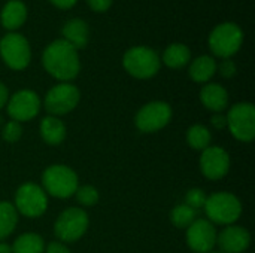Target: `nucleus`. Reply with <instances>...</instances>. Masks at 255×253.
I'll return each instance as SVG.
<instances>
[{"label": "nucleus", "instance_id": "obj_1", "mask_svg": "<svg viewBox=\"0 0 255 253\" xmlns=\"http://www.w3.org/2000/svg\"><path fill=\"white\" fill-rule=\"evenodd\" d=\"M42 64L45 70L60 82H70L81 72L78 51L63 39H57L45 48Z\"/></svg>", "mask_w": 255, "mask_h": 253}, {"label": "nucleus", "instance_id": "obj_2", "mask_svg": "<svg viewBox=\"0 0 255 253\" xmlns=\"http://www.w3.org/2000/svg\"><path fill=\"white\" fill-rule=\"evenodd\" d=\"M208 221L212 224L220 225H233L242 215V204L241 200L227 191L214 192L206 198L203 206Z\"/></svg>", "mask_w": 255, "mask_h": 253}, {"label": "nucleus", "instance_id": "obj_3", "mask_svg": "<svg viewBox=\"0 0 255 253\" xmlns=\"http://www.w3.org/2000/svg\"><path fill=\"white\" fill-rule=\"evenodd\" d=\"M79 186L78 174L64 164H52L42 174V188L46 195L55 198H69L75 195Z\"/></svg>", "mask_w": 255, "mask_h": 253}, {"label": "nucleus", "instance_id": "obj_4", "mask_svg": "<svg viewBox=\"0 0 255 253\" xmlns=\"http://www.w3.org/2000/svg\"><path fill=\"white\" fill-rule=\"evenodd\" d=\"M123 67L136 79H151L158 73L161 60L149 46H133L123 57Z\"/></svg>", "mask_w": 255, "mask_h": 253}, {"label": "nucleus", "instance_id": "obj_5", "mask_svg": "<svg viewBox=\"0 0 255 253\" xmlns=\"http://www.w3.org/2000/svg\"><path fill=\"white\" fill-rule=\"evenodd\" d=\"M208 43L214 55L232 58L244 43V31L235 22H221L211 31Z\"/></svg>", "mask_w": 255, "mask_h": 253}, {"label": "nucleus", "instance_id": "obj_6", "mask_svg": "<svg viewBox=\"0 0 255 253\" xmlns=\"http://www.w3.org/2000/svg\"><path fill=\"white\" fill-rule=\"evenodd\" d=\"M90 225L88 215L84 209L79 207H69L63 210L55 224H54V234L61 243H75L84 237Z\"/></svg>", "mask_w": 255, "mask_h": 253}, {"label": "nucleus", "instance_id": "obj_7", "mask_svg": "<svg viewBox=\"0 0 255 253\" xmlns=\"http://www.w3.org/2000/svg\"><path fill=\"white\" fill-rule=\"evenodd\" d=\"M13 206L18 215L36 219L45 215L48 209V195L40 185L27 182L16 189Z\"/></svg>", "mask_w": 255, "mask_h": 253}, {"label": "nucleus", "instance_id": "obj_8", "mask_svg": "<svg viewBox=\"0 0 255 253\" xmlns=\"http://www.w3.org/2000/svg\"><path fill=\"white\" fill-rule=\"evenodd\" d=\"M0 57L12 70H24L31 60V48L28 40L15 31L4 34L0 39Z\"/></svg>", "mask_w": 255, "mask_h": 253}, {"label": "nucleus", "instance_id": "obj_9", "mask_svg": "<svg viewBox=\"0 0 255 253\" xmlns=\"http://www.w3.org/2000/svg\"><path fill=\"white\" fill-rule=\"evenodd\" d=\"M227 128L232 136L244 143L253 142L255 137V107L253 103H236L226 115Z\"/></svg>", "mask_w": 255, "mask_h": 253}, {"label": "nucleus", "instance_id": "obj_10", "mask_svg": "<svg viewBox=\"0 0 255 253\" xmlns=\"http://www.w3.org/2000/svg\"><path fill=\"white\" fill-rule=\"evenodd\" d=\"M81 100L79 89L70 82H60L54 85L43 98V107L51 116H61L76 109Z\"/></svg>", "mask_w": 255, "mask_h": 253}, {"label": "nucleus", "instance_id": "obj_11", "mask_svg": "<svg viewBox=\"0 0 255 253\" xmlns=\"http://www.w3.org/2000/svg\"><path fill=\"white\" fill-rule=\"evenodd\" d=\"M172 119V107L166 101H151L143 104L134 116V124L142 133L163 130Z\"/></svg>", "mask_w": 255, "mask_h": 253}, {"label": "nucleus", "instance_id": "obj_12", "mask_svg": "<svg viewBox=\"0 0 255 253\" xmlns=\"http://www.w3.org/2000/svg\"><path fill=\"white\" fill-rule=\"evenodd\" d=\"M6 109L12 121L19 124L27 122L37 116L40 110V98L31 89H19L9 97Z\"/></svg>", "mask_w": 255, "mask_h": 253}, {"label": "nucleus", "instance_id": "obj_13", "mask_svg": "<svg viewBox=\"0 0 255 253\" xmlns=\"http://www.w3.org/2000/svg\"><path fill=\"white\" fill-rule=\"evenodd\" d=\"M217 228L208 219H196L187 228V245L194 253H209L217 246Z\"/></svg>", "mask_w": 255, "mask_h": 253}, {"label": "nucleus", "instance_id": "obj_14", "mask_svg": "<svg viewBox=\"0 0 255 253\" xmlns=\"http://www.w3.org/2000/svg\"><path fill=\"white\" fill-rule=\"evenodd\" d=\"M200 170L203 176L209 180L223 179L230 170V155L226 149L220 146H209L202 151L200 155Z\"/></svg>", "mask_w": 255, "mask_h": 253}, {"label": "nucleus", "instance_id": "obj_15", "mask_svg": "<svg viewBox=\"0 0 255 253\" xmlns=\"http://www.w3.org/2000/svg\"><path fill=\"white\" fill-rule=\"evenodd\" d=\"M217 245L223 253H244L251 245V234L239 225H227L217 236Z\"/></svg>", "mask_w": 255, "mask_h": 253}, {"label": "nucleus", "instance_id": "obj_16", "mask_svg": "<svg viewBox=\"0 0 255 253\" xmlns=\"http://www.w3.org/2000/svg\"><path fill=\"white\" fill-rule=\"evenodd\" d=\"M200 101L208 110L221 113L229 107V92L220 84H206L200 91Z\"/></svg>", "mask_w": 255, "mask_h": 253}, {"label": "nucleus", "instance_id": "obj_17", "mask_svg": "<svg viewBox=\"0 0 255 253\" xmlns=\"http://www.w3.org/2000/svg\"><path fill=\"white\" fill-rule=\"evenodd\" d=\"M63 40L70 43L76 51L87 46L90 39V27L82 18L69 19L61 28Z\"/></svg>", "mask_w": 255, "mask_h": 253}, {"label": "nucleus", "instance_id": "obj_18", "mask_svg": "<svg viewBox=\"0 0 255 253\" xmlns=\"http://www.w3.org/2000/svg\"><path fill=\"white\" fill-rule=\"evenodd\" d=\"M27 19V6L21 0H9L1 12H0V22L1 25L9 30H18Z\"/></svg>", "mask_w": 255, "mask_h": 253}, {"label": "nucleus", "instance_id": "obj_19", "mask_svg": "<svg viewBox=\"0 0 255 253\" xmlns=\"http://www.w3.org/2000/svg\"><path fill=\"white\" fill-rule=\"evenodd\" d=\"M218 64L215 61L214 57L211 55H200L196 60L191 61L188 73L190 78L197 82V84H209V81L214 78V75L217 73Z\"/></svg>", "mask_w": 255, "mask_h": 253}, {"label": "nucleus", "instance_id": "obj_20", "mask_svg": "<svg viewBox=\"0 0 255 253\" xmlns=\"http://www.w3.org/2000/svg\"><path fill=\"white\" fill-rule=\"evenodd\" d=\"M39 131L43 142L51 146H57L66 139V125L57 116H51V115L45 116L40 121Z\"/></svg>", "mask_w": 255, "mask_h": 253}, {"label": "nucleus", "instance_id": "obj_21", "mask_svg": "<svg viewBox=\"0 0 255 253\" xmlns=\"http://www.w3.org/2000/svg\"><path fill=\"white\" fill-rule=\"evenodd\" d=\"M163 63L169 67V69H182L185 67L190 60H191V51L187 45L184 43H172L169 45L161 57Z\"/></svg>", "mask_w": 255, "mask_h": 253}, {"label": "nucleus", "instance_id": "obj_22", "mask_svg": "<svg viewBox=\"0 0 255 253\" xmlns=\"http://www.w3.org/2000/svg\"><path fill=\"white\" fill-rule=\"evenodd\" d=\"M45 243L39 234L25 233L21 234L12 245V253H43Z\"/></svg>", "mask_w": 255, "mask_h": 253}, {"label": "nucleus", "instance_id": "obj_23", "mask_svg": "<svg viewBox=\"0 0 255 253\" xmlns=\"http://www.w3.org/2000/svg\"><path fill=\"white\" fill-rule=\"evenodd\" d=\"M18 224V212L9 201H0V240L7 239Z\"/></svg>", "mask_w": 255, "mask_h": 253}, {"label": "nucleus", "instance_id": "obj_24", "mask_svg": "<svg viewBox=\"0 0 255 253\" xmlns=\"http://www.w3.org/2000/svg\"><path fill=\"white\" fill-rule=\"evenodd\" d=\"M212 142V134L208 130V127L202 124H194L188 128L187 131V143L190 145L191 149L194 151H205L206 148L211 146Z\"/></svg>", "mask_w": 255, "mask_h": 253}, {"label": "nucleus", "instance_id": "obj_25", "mask_svg": "<svg viewBox=\"0 0 255 253\" xmlns=\"http://www.w3.org/2000/svg\"><path fill=\"white\" fill-rule=\"evenodd\" d=\"M196 219H197V210L191 209L187 204H179L173 207V210L170 212V221L179 230L184 228L187 230Z\"/></svg>", "mask_w": 255, "mask_h": 253}, {"label": "nucleus", "instance_id": "obj_26", "mask_svg": "<svg viewBox=\"0 0 255 253\" xmlns=\"http://www.w3.org/2000/svg\"><path fill=\"white\" fill-rule=\"evenodd\" d=\"M75 197L78 200V203L84 207H93L97 204L100 195H99V191L91 186V185H82V186H78L76 192H75Z\"/></svg>", "mask_w": 255, "mask_h": 253}, {"label": "nucleus", "instance_id": "obj_27", "mask_svg": "<svg viewBox=\"0 0 255 253\" xmlns=\"http://www.w3.org/2000/svg\"><path fill=\"white\" fill-rule=\"evenodd\" d=\"M22 136V127L16 121H9L3 125L1 130V139L7 143H16Z\"/></svg>", "mask_w": 255, "mask_h": 253}, {"label": "nucleus", "instance_id": "obj_28", "mask_svg": "<svg viewBox=\"0 0 255 253\" xmlns=\"http://www.w3.org/2000/svg\"><path fill=\"white\" fill-rule=\"evenodd\" d=\"M206 198H208V195L205 194L203 189H200V188H193V189H190V191L187 192V195H185V204L190 206V207L194 209V210H199V209H203V206H205V203H206Z\"/></svg>", "mask_w": 255, "mask_h": 253}, {"label": "nucleus", "instance_id": "obj_29", "mask_svg": "<svg viewBox=\"0 0 255 253\" xmlns=\"http://www.w3.org/2000/svg\"><path fill=\"white\" fill-rule=\"evenodd\" d=\"M217 69H220V73H221L224 78H233V76L236 75V72H238L236 63H235L232 58L223 60L221 64H220V67H217Z\"/></svg>", "mask_w": 255, "mask_h": 253}, {"label": "nucleus", "instance_id": "obj_30", "mask_svg": "<svg viewBox=\"0 0 255 253\" xmlns=\"http://www.w3.org/2000/svg\"><path fill=\"white\" fill-rule=\"evenodd\" d=\"M87 3L94 12H106L112 6L114 0H87Z\"/></svg>", "mask_w": 255, "mask_h": 253}, {"label": "nucleus", "instance_id": "obj_31", "mask_svg": "<svg viewBox=\"0 0 255 253\" xmlns=\"http://www.w3.org/2000/svg\"><path fill=\"white\" fill-rule=\"evenodd\" d=\"M43 253H72L69 251V248L61 243V242H51L46 248H45V252Z\"/></svg>", "mask_w": 255, "mask_h": 253}, {"label": "nucleus", "instance_id": "obj_32", "mask_svg": "<svg viewBox=\"0 0 255 253\" xmlns=\"http://www.w3.org/2000/svg\"><path fill=\"white\" fill-rule=\"evenodd\" d=\"M211 122H212V125H214L217 130H223V128L227 127V118H226V115H223V113H215V115L211 118Z\"/></svg>", "mask_w": 255, "mask_h": 253}, {"label": "nucleus", "instance_id": "obj_33", "mask_svg": "<svg viewBox=\"0 0 255 253\" xmlns=\"http://www.w3.org/2000/svg\"><path fill=\"white\" fill-rule=\"evenodd\" d=\"M49 1L58 9H70L76 4L78 0H49Z\"/></svg>", "mask_w": 255, "mask_h": 253}, {"label": "nucleus", "instance_id": "obj_34", "mask_svg": "<svg viewBox=\"0 0 255 253\" xmlns=\"http://www.w3.org/2000/svg\"><path fill=\"white\" fill-rule=\"evenodd\" d=\"M9 100V91L6 88V85L3 82H0V110L7 104Z\"/></svg>", "mask_w": 255, "mask_h": 253}, {"label": "nucleus", "instance_id": "obj_35", "mask_svg": "<svg viewBox=\"0 0 255 253\" xmlns=\"http://www.w3.org/2000/svg\"><path fill=\"white\" fill-rule=\"evenodd\" d=\"M0 253H12V246L4 242H0Z\"/></svg>", "mask_w": 255, "mask_h": 253}, {"label": "nucleus", "instance_id": "obj_36", "mask_svg": "<svg viewBox=\"0 0 255 253\" xmlns=\"http://www.w3.org/2000/svg\"><path fill=\"white\" fill-rule=\"evenodd\" d=\"M209 253H223V252H220V251H212V252H209Z\"/></svg>", "mask_w": 255, "mask_h": 253}]
</instances>
